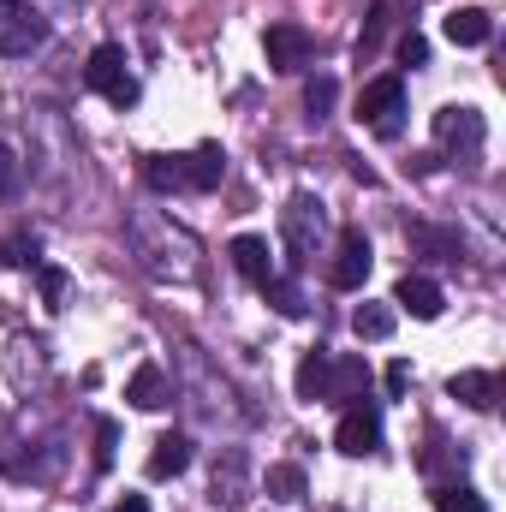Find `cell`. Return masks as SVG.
Listing matches in <instances>:
<instances>
[{"mask_svg": "<svg viewBox=\"0 0 506 512\" xmlns=\"http://www.w3.org/2000/svg\"><path fill=\"white\" fill-rule=\"evenodd\" d=\"M131 239V256H137V268L149 274V280H197V239L173 221V215H155V209H137L126 227Z\"/></svg>", "mask_w": 506, "mask_h": 512, "instance_id": "obj_1", "label": "cell"}, {"mask_svg": "<svg viewBox=\"0 0 506 512\" xmlns=\"http://www.w3.org/2000/svg\"><path fill=\"white\" fill-rule=\"evenodd\" d=\"M358 120L376 131L381 143H393V137L405 131V78H399V72H387V78H370V84H364V96H358Z\"/></svg>", "mask_w": 506, "mask_h": 512, "instance_id": "obj_2", "label": "cell"}, {"mask_svg": "<svg viewBox=\"0 0 506 512\" xmlns=\"http://www.w3.org/2000/svg\"><path fill=\"white\" fill-rule=\"evenodd\" d=\"M322 233H328V209H322V197L298 191V197L280 209V239H286L292 262H310V256H316V245H322Z\"/></svg>", "mask_w": 506, "mask_h": 512, "instance_id": "obj_3", "label": "cell"}, {"mask_svg": "<svg viewBox=\"0 0 506 512\" xmlns=\"http://www.w3.org/2000/svg\"><path fill=\"white\" fill-rule=\"evenodd\" d=\"M84 84H90L108 108H131V102H137V78L126 72V48H120V42H102V48L90 54Z\"/></svg>", "mask_w": 506, "mask_h": 512, "instance_id": "obj_4", "label": "cell"}, {"mask_svg": "<svg viewBox=\"0 0 506 512\" xmlns=\"http://www.w3.org/2000/svg\"><path fill=\"white\" fill-rule=\"evenodd\" d=\"M42 42H48V18L30 12V6H18V0H0V54L18 60V54H30Z\"/></svg>", "mask_w": 506, "mask_h": 512, "instance_id": "obj_5", "label": "cell"}, {"mask_svg": "<svg viewBox=\"0 0 506 512\" xmlns=\"http://www.w3.org/2000/svg\"><path fill=\"white\" fill-rule=\"evenodd\" d=\"M334 447H340L346 459L376 453V447H381V411H376V405L352 399V405H346V417H340V429H334Z\"/></svg>", "mask_w": 506, "mask_h": 512, "instance_id": "obj_6", "label": "cell"}, {"mask_svg": "<svg viewBox=\"0 0 506 512\" xmlns=\"http://www.w3.org/2000/svg\"><path fill=\"white\" fill-rule=\"evenodd\" d=\"M370 268H376V251H370L364 227H346V233H340V251H334V268H328V280H334L340 292H358V286L370 280Z\"/></svg>", "mask_w": 506, "mask_h": 512, "instance_id": "obj_7", "label": "cell"}, {"mask_svg": "<svg viewBox=\"0 0 506 512\" xmlns=\"http://www.w3.org/2000/svg\"><path fill=\"white\" fill-rule=\"evenodd\" d=\"M262 54H268V72H298V66H310L316 42H310V30H304V24H268Z\"/></svg>", "mask_w": 506, "mask_h": 512, "instance_id": "obj_8", "label": "cell"}, {"mask_svg": "<svg viewBox=\"0 0 506 512\" xmlns=\"http://www.w3.org/2000/svg\"><path fill=\"white\" fill-rule=\"evenodd\" d=\"M435 137H441L447 149H459V161H471V155L483 149L489 126H483L477 108H441V114H435Z\"/></svg>", "mask_w": 506, "mask_h": 512, "instance_id": "obj_9", "label": "cell"}, {"mask_svg": "<svg viewBox=\"0 0 506 512\" xmlns=\"http://www.w3.org/2000/svg\"><path fill=\"white\" fill-rule=\"evenodd\" d=\"M393 310H405V316H417V322H435V316L447 310V292H441L429 274H405V280L393 286Z\"/></svg>", "mask_w": 506, "mask_h": 512, "instance_id": "obj_10", "label": "cell"}, {"mask_svg": "<svg viewBox=\"0 0 506 512\" xmlns=\"http://www.w3.org/2000/svg\"><path fill=\"white\" fill-rule=\"evenodd\" d=\"M149 483H167V477H185L191 471V441L179 435V429H167V435H155V447H149Z\"/></svg>", "mask_w": 506, "mask_h": 512, "instance_id": "obj_11", "label": "cell"}, {"mask_svg": "<svg viewBox=\"0 0 506 512\" xmlns=\"http://www.w3.org/2000/svg\"><path fill=\"white\" fill-rule=\"evenodd\" d=\"M441 30H447L453 48H483V42L495 36V18H489L483 6H453V12L441 18Z\"/></svg>", "mask_w": 506, "mask_h": 512, "instance_id": "obj_12", "label": "cell"}, {"mask_svg": "<svg viewBox=\"0 0 506 512\" xmlns=\"http://www.w3.org/2000/svg\"><path fill=\"white\" fill-rule=\"evenodd\" d=\"M227 256H233V268H239L251 286H268V280H274V251H268V239H256V233H239V239L227 245Z\"/></svg>", "mask_w": 506, "mask_h": 512, "instance_id": "obj_13", "label": "cell"}, {"mask_svg": "<svg viewBox=\"0 0 506 512\" xmlns=\"http://www.w3.org/2000/svg\"><path fill=\"white\" fill-rule=\"evenodd\" d=\"M364 393H370V364H364L358 352H346V358L328 364V393H322V399H346V405H352V399H364Z\"/></svg>", "mask_w": 506, "mask_h": 512, "instance_id": "obj_14", "label": "cell"}, {"mask_svg": "<svg viewBox=\"0 0 506 512\" xmlns=\"http://www.w3.org/2000/svg\"><path fill=\"white\" fill-rule=\"evenodd\" d=\"M179 161H185V191H215L221 173H227V149L221 143H203V149H191Z\"/></svg>", "mask_w": 506, "mask_h": 512, "instance_id": "obj_15", "label": "cell"}, {"mask_svg": "<svg viewBox=\"0 0 506 512\" xmlns=\"http://www.w3.org/2000/svg\"><path fill=\"white\" fill-rule=\"evenodd\" d=\"M447 393L459 399V405H471V411H495V399H501V382L489 376V370H459Z\"/></svg>", "mask_w": 506, "mask_h": 512, "instance_id": "obj_16", "label": "cell"}, {"mask_svg": "<svg viewBox=\"0 0 506 512\" xmlns=\"http://www.w3.org/2000/svg\"><path fill=\"white\" fill-rule=\"evenodd\" d=\"M245 477H251V465H245V453L233 447V453L215 465V501H221V507H245Z\"/></svg>", "mask_w": 506, "mask_h": 512, "instance_id": "obj_17", "label": "cell"}, {"mask_svg": "<svg viewBox=\"0 0 506 512\" xmlns=\"http://www.w3.org/2000/svg\"><path fill=\"white\" fill-rule=\"evenodd\" d=\"M328 364H334V352H328V346H310V352H304V364H298V399H310V405H316V399H322V393H328Z\"/></svg>", "mask_w": 506, "mask_h": 512, "instance_id": "obj_18", "label": "cell"}, {"mask_svg": "<svg viewBox=\"0 0 506 512\" xmlns=\"http://www.w3.org/2000/svg\"><path fill=\"white\" fill-rule=\"evenodd\" d=\"M126 399L137 411H161V405H167V376H161V364H143L126 382Z\"/></svg>", "mask_w": 506, "mask_h": 512, "instance_id": "obj_19", "label": "cell"}, {"mask_svg": "<svg viewBox=\"0 0 506 512\" xmlns=\"http://www.w3.org/2000/svg\"><path fill=\"white\" fill-rule=\"evenodd\" d=\"M334 102H340V84H334L328 72L304 84V120H310V126H322V120L334 114Z\"/></svg>", "mask_w": 506, "mask_h": 512, "instance_id": "obj_20", "label": "cell"}, {"mask_svg": "<svg viewBox=\"0 0 506 512\" xmlns=\"http://www.w3.org/2000/svg\"><path fill=\"white\" fill-rule=\"evenodd\" d=\"M393 322H399V310L393 304H358V316H352V328H358V340H387L393 334Z\"/></svg>", "mask_w": 506, "mask_h": 512, "instance_id": "obj_21", "label": "cell"}, {"mask_svg": "<svg viewBox=\"0 0 506 512\" xmlns=\"http://www.w3.org/2000/svg\"><path fill=\"white\" fill-rule=\"evenodd\" d=\"M411 245L423 256H435V262H459V256H465L459 233H441V227H411Z\"/></svg>", "mask_w": 506, "mask_h": 512, "instance_id": "obj_22", "label": "cell"}, {"mask_svg": "<svg viewBox=\"0 0 506 512\" xmlns=\"http://www.w3.org/2000/svg\"><path fill=\"white\" fill-rule=\"evenodd\" d=\"M387 30H393V6L387 0H376L370 12H364V30H358V60H370L381 42H387Z\"/></svg>", "mask_w": 506, "mask_h": 512, "instance_id": "obj_23", "label": "cell"}, {"mask_svg": "<svg viewBox=\"0 0 506 512\" xmlns=\"http://www.w3.org/2000/svg\"><path fill=\"white\" fill-rule=\"evenodd\" d=\"M268 495L292 507V501H304V495H310V477H304L298 465H268Z\"/></svg>", "mask_w": 506, "mask_h": 512, "instance_id": "obj_24", "label": "cell"}, {"mask_svg": "<svg viewBox=\"0 0 506 512\" xmlns=\"http://www.w3.org/2000/svg\"><path fill=\"white\" fill-rule=\"evenodd\" d=\"M435 512H489V501L465 483H435Z\"/></svg>", "mask_w": 506, "mask_h": 512, "instance_id": "obj_25", "label": "cell"}, {"mask_svg": "<svg viewBox=\"0 0 506 512\" xmlns=\"http://www.w3.org/2000/svg\"><path fill=\"white\" fill-rule=\"evenodd\" d=\"M262 298H268V304H274L280 316H292V322H298V316L310 310V304H304V292H298V280H280V274H274V280L262 286Z\"/></svg>", "mask_w": 506, "mask_h": 512, "instance_id": "obj_26", "label": "cell"}, {"mask_svg": "<svg viewBox=\"0 0 506 512\" xmlns=\"http://www.w3.org/2000/svg\"><path fill=\"white\" fill-rule=\"evenodd\" d=\"M36 286H42V304H48V310H60V304H66V268L36 262Z\"/></svg>", "mask_w": 506, "mask_h": 512, "instance_id": "obj_27", "label": "cell"}, {"mask_svg": "<svg viewBox=\"0 0 506 512\" xmlns=\"http://www.w3.org/2000/svg\"><path fill=\"white\" fill-rule=\"evenodd\" d=\"M114 447H120V423H96V471H114Z\"/></svg>", "mask_w": 506, "mask_h": 512, "instance_id": "obj_28", "label": "cell"}, {"mask_svg": "<svg viewBox=\"0 0 506 512\" xmlns=\"http://www.w3.org/2000/svg\"><path fill=\"white\" fill-rule=\"evenodd\" d=\"M399 60H405V66H423V60H429V42H423L417 30H405V36H399Z\"/></svg>", "mask_w": 506, "mask_h": 512, "instance_id": "obj_29", "label": "cell"}, {"mask_svg": "<svg viewBox=\"0 0 506 512\" xmlns=\"http://www.w3.org/2000/svg\"><path fill=\"white\" fill-rule=\"evenodd\" d=\"M12 191H18V155L0 143V197H12Z\"/></svg>", "mask_w": 506, "mask_h": 512, "instance_id": "obj_30", "label": "cell"}, {"mask_svg": "<svg viewBox=\"0 0 506 512\" xmlns=\"http://www.w3.org/2000/svg\"><path fill=\"white\" fill-rule=\"evenodd\" d=\"M405 387H411V364H405V358H399V364H387V393H393V399H399V393H405Z\"/></svg>", "mask_w": 506, "mask_h": 512, "instance_id": "obj_31", "label": "cell"}, {"mask_svg": "<svg viewBox=\"0 0 506 512\" xmlns=\"http://www.w3.org/2000/svg\"><path fill=\"white\" fill-rule=\"evenodd\" d=\"M6 262H18V268H36V245H30V239H12Z\"/></svg>", "mask_w": 506, "mask_h": 512, "instance_id": "obj_32", "label": "cell"}, {"mask_svg": "<svg viewBox=\"0 0 506 512\" xmlns=\"http://www.w3.org/2000/svg\"><path fill=\"white\" fill-rule=\"evenodd\" d=\"M114 512H149V501H143V495H126V501H120Z\"/></svg>", "mask_w": 506, "mask_h": 512, "instance_id": "obj_33", "label": "cell"}]
</instances>
